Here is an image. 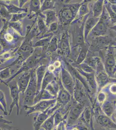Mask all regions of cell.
I'll list each match as a JSON object with an SVG mask.
<instances>
[{
	"label": "cell",
	"mask_w": 116,
	"mask_h": 130,
	"mask_svg": "<svg viewBox=\"0 0 116 130\" xmlns=\"http://www.w3.org/2000/svg\"><path fill=\"white\" fill-rule=\"evenodd\" d=\"M116 54L113 46L108 48L105 56L104 67L105 70L110 77L114 78L116 73Z\"/></svg>",
	"instance_id": "obj_3"
},
{
	"label": "cell",
	"mask_w": 116,
	"mask_h": 130,
	"mask_svg": "<svg viewBox=\"0 0 116 130\" xmlns=\"http://www.w3.org/2000/svg\"><path fill=\"white\" fill-rule=\"evenodd\" d=\"M107 130H110V129H107Z\"/></svg>",
	"instance_id": "obj_39"
},
{
	"label": "cell",
	"mask_w": 116,
	"mask_h": 130,
	"mask_svg": "<svg viewBox=\"0 0 116 130\" xmlns=\"http://www.w3.org/2000/svg\"><path fill=\"white\" fill-rule=\"evenodd\" d=\"M10 90V96L12 99V103H11L10 109H9V115L11 114L12 111L15 107H16L17 110V115H19L20 107L19 105V93L20 92L19 88L15 82L10 83L8 85Z\"/></svg>",
	"instance_id": "obj_6"
},
{
	"label": "cell",
	"mask_w": 116,
	"mask_h": 130,
	"mask_svg": "<svg viewBox=\"0 0 116 130\" xmlns=\"http://www.w3.org/2000/svg\"><path fill=\"white\" fill-rule=\"evenodd\" d=\"M53 75L52 74L47 73L45 76L44 77V79H43L42 84V87H41V90H45L46 88L47 87L50 83H51L52 79H53Z\"/></svg>",
	"instance_id": "obj_24"
},
{
	"label": "cell",
	"mask_w": 116,
	"mask_h": 130,
	"mask_svg": "<svg viewBox=\"0 0 116 130\" xmlns=\"http://www.w3.org/2000/svg\"><path fill=\"white\" fill-rule=\"evenodd\" d=\"M74 100L78 102H87L88 96L85 91L84 88L83 87L79 82H77L75 86L73 92Z\"/></svg>",
	"instance_id": "obj_10"
},
{
	"label": "cell",
	"mask_w": 116,
	"mask_h": 130,
	"mask_svg": "<svg viewBox=\"0 0 116 130\" xmlns=\"http://www.w3.org/2000/svg\"><path fill=\"white\" fill-rule=\"evenodd\" d=\"M102 111L101 108L97 107L94 109V115H95L97 122L102 127L106 128L116 129V124L110 117H108L104 114H101L100 111Z\"/></svg>",
	"instance_id": "obj_7"
},
{
	"label": "cell",
	"mask_w": 116,
	"mask_h": 130,
	"mask_svg": "<svg viewBox=\"0 0 116 130\" xmlns=\"http://www.w3.org/2000/svg\"><path fill=\"white\" fill-rule=\"evenodd\" d=\"M82 68L83 70L86 72V73H94V70L93 69V68L86 64H83L82 65Z\"/></svg>",
	"instance_id": "obj_28"
},
{
	"label": "cell",
	"mask_w": 116,
	"mask_h": 130,
	"mask_svg": "<svg viewBox=\"0 0 116 130\" xmlns=\"http://www.w3.org/2000/svg\"><path fill=\"white\" fill-rule=\"evenodd\" d=\"M86 53H87V50H82L80 55L79 57L78 58V61L79 62H82V60L85 58L86 55Z\"/></svg>",
	"instance_id": "obj_31"
},
{
	"label": "cell",
	"mask_w": 116,
	"mask_h": 130,
	"mask_svg": "<svg viewBox=\"0 0 116 130\" xmlns=\"http://www.w3.org/2000/svg\"><path fill=\"white\" fill-rule=\"evenodd\" d=\"M1 110L3 112L4 115L6 116L9 115V113L7 112V103L6 101L5 94L2 91H1Z\"/></svg>",
	"instance_id": "obj_22"
},
{
	"label": "cell",
	"mask_w": 116,
	"mask_h": 130,
	"mask_svg": "<svg viewBox=\"0 0 116 130\" xmlns=\"http://www.w3.org/2000/svg\"><path fill=\"white\" fill-rule=\"evenodd\" d=\"M71 95L65 89L62 88L59 91L56 97V104L60 106L66 105L70 102Z\"/></svg>",
	"instance_id": "obj_12"
},
{
	"label": "cell",
	"mask_w": 116,
	"mask_h": 130,
	"mask_svg": "<svg viewBox=\"0 0 116 130\" xmlns=\"http://www.w3.org/2000/svg\"><path fill=\"white\" fill-rule=\"evenodd\" d=\"M9 75V72L8 69L5 70L4 72H2L1 74V77L2 78H5L8 76Z\"/></svg>",
	"instance_id": "obj_33"
},
{
	"label": "cell",
	"mask_w": 116,
	"mask_h": 130,
	"mask_svg": "<svg viewBox=\"0 0 116 130\" xmlns=\"http://www.w3.org/2000/svg\"><path fill=\"white\" fill-rule=\"evenodd\" d=\"M88 8L87 4L82 5L80 8V14L84 15L88 13Z\"/></svg>",
	"instance_id": "obj_30"
},
{
	"label": "cell",
	"mask_w": 116,
	"mask_h": 130,
	"mask_svg": "<svg viewBox=\"0 0 116 130\" xmlns=\"http://www.w3.org/2000/svg\"><path fill=\"white\" fill-rule=\"evenodd\" d=\"M11 124L1 123V130H19L15 127L11 125Z\"/></svg>",
	"instance_id": "obj_27"
},
{
	"label": "cell",
	"mask_w": 116,
	"mask_h": 130,
	"mask_svg": "<svg viewBox=\"0 0 116 130\" xmlns=\"http://www.w3.org/2000/svg\"><path fill=\"white\" fill-rule=\"evenodd\" d=\"M52 5V4L51 2H49V1H46L45 2L44 4V7L46 8H50Z\"/></svg>",
	"instance_id": "obj_35"
},
{
	"label": "cell",
	"mask_w": 116,
	"mask_h": 130,
	"mask_svg": "<svg viewBox=\"0 0 116 130\" xmlns=\"http://www.w3.org/2000/svg\"><path fill=\"white\" fill-rule=\"evenodd\" d=\"M100 18H89L87 20L85 25V37H86L88 34L94 29L97 23L98 22Z\"/></svg>",
	"instance_id": "obj_17"
},
{
	"label": "cell",
	"mask_w": 116,
	"mask_h": 130,
	"mask_svg": "<svg viewBox=\"0 0 116 130\" xmlns=\"http://www.w3.org/2000/svg\"><path fill=\"white\" fill-rule=\"evenodd\" d=\"M37 92V83L34 78L31 79L27 89L24 93L23 106H30L34 105V100Z\"/></svg>",
	"instance_id": "obj_5"
},
{
	"label": "cell",
	"mask_w": 116,
	"mask_h": 130,
	"mask_svg": "<svg viewBox=\"0 0 116 130\" xmlns=\"http://www.w3.org/2000/svg\"><path fill=\"white\" fill-rule=\"evenodd\" d=\"M59 86L57 83L55 82H52L48 85L46 90L50 93V94L56 98L59 92Z\"/></svg>",
	"instance_id": "obj_20"
},
{
	"label": "cell",
	"mask_w": 116,
	"mask_h": 130,
	"mask_svg": "<svg viewBox=\"0 0 116 130\" xmlns=\"http://www.w3.org/2000/svg\"><path fill=\"white\" fill-rule=\"evenodd\" d=\"M85 102H78L75 100L73 102L69 110L67 118L66 126L74 125V123L78 121L86 107Z\"/></svg>",
	"instance_id": "obj_2"
},
{
	"label": "cell",
	"mask_w": 116,
	"mask_h": 130,
	"mask_svg": "<svg viewBox=\"0 0 116 130\" xmlns=\"http://www.w3.org/2000/svg\"><path fill=\"white\" fill-rule=\"evenodd\" d=\"M109 91L112 95H116V84L111 85L109 87Z\"/></svg>",
	"instance_id": "obj_32"
},
{
	"label": "cell",
	"mask_w": 116,
	"mask_h": 130,
	"mask_svg": "<svg viewBox=\"0 0 116 130\" xmlns=\"http://www.w3.org/2000/svg\"><path fill=\"white\" fill-rule=\"evenodd\" d=\"M96 81L97 86V91L99 92L110 83H116V78L110 77L104 70L97 71Z\"/></svg>",
	"instance_id": "obj_8"
},
{
	"label": "cell",
	"mask_w": 116,
	"mask_h": 130,
	"mask_svg": "<svg viewBox=\"0 0 116 130\" xmlns=\"http://www.w3.org/2000/svg\"><path fill=\"white\" fill-rule=\"evenodd\" d=\"M106 99L107 95L106 93L102 91V90L98 92L97 95V100L99 105H100L101 106L106 101Z\"/></svg>",
	"instance_id": "obj_25"
},
{
	"label": "cell",
	"mask_w": 116,
	"mask_h": 130,
	"mask_svg": "<svg viewBox=\"0 0 116 130\" xmlns=\"http://www.w3.org/2000/svg\"><path fill=\"white\" fill-rule=\"evenodd\" d=\"M94 115V111L92 107L90 106L85 108L83 112L81 115V116L78 120V121H80L79 123H83L87 125L90 126L91 129L93 130L92 124V117Z\"/></svg>",
	"instance_id": "obj_9"
},
{
	"label": "cell",
	"mask_w": 116,
	"mask_h": 130,
	"mask_svg": "<svg viewBox=\"0 0 116 130\" xmlns=\"http://www.w3.org/2000/svg\"><path fill=\"white\" fill-rule=\"evenodd\" d=\"M46 22L47 23L49 24L53 22L56 19V16L55 15L54 12L53 11L49 10L46 13Z\"/></svg>",
	"instance_id": "obj_26"
},
{
	"label": "cell",
	"mask_w": 116,
	"mask_h": 130,
	"mask_svg": "<svg viewBox=\"0 0 116 130\" xmlns=\"http://www.w3.org/2000/svg\"><path fill=\"white\" fill-rule=\"evenodd\" d=\"M113 38L110 35L101 36L96 37V43L99 47H107L108 46H112L116 43L114 39L113 40Z\"/></svg>",
	"instance_id": "obj_15"
},
{
	"label": "cell",
	"mask_w": 116,
	"mask_h": 130,
	"mask_svg": "<svg viewBox=\"0 0 116 130\" xmlns=\"http://www.w3.org/2000/svg\"><path fill=\"white\" fill-rule=\"evenodd\" d=\"M110 118L113 121V122L116 124V108L113 114L112 115L111 117H110Z\"/></svg>",
	"instance_id": "obj_34"
},
{
	"label": "cell",
	"mask_w": 116,
	"mask_h": 130,
	"mask_svg": "<svg viewBox=\"0 0 116 130\" xmlns=\"http://www.w3.org/2000/svg\"><path fill=\"white\" fill-rule=\"evenodd\" d=\"M110 6H111V8L112 11L116 14V4H111L110 3Z\"/></svg>",
	"instance_id": "obj_36"
},
{
	"label": "cell",
	"mask_w": 116,
	"mask_h": 130,
	"mask_svg": "<svg viewBox=\"0 0 116 130\" xmlns=\"http://www.w3.org/2000/svg\"><path fill=\"white\" fill-rule=\"evenodd\" d=\"M37 115L33 118V127L34 130H39L44 122L50 117L48 109L43 112L36 113Z\"/></svg>",
	"instance_id": "obj_11"
},
{
	"label": "cell",
	"mask_w": 116,
	"mask_h": 130,
	"mask_svg": "<svg viewBox=\"0 0 116 130\" xmlns=\"http://www.w3.org/2000/svg\"><path fill=\"white\" fill-rule=\"evenodd\" d=\"M56 103V99H50L41 101L30 106H25L24 107L27 115H29L32 113L43 112L47 110L48 108L55 105Z\"/></svg>",
	"instance_id": "obj_4"
},
{
	"label": "cell",
	"mask_w": 116,
	"mask_h": 130,
	"mask_svg": "<svg viewBox=\"0 0 116 130\" xmlns=\"http://www.w3.org/2000/svg\"><path fill=\"white\" fill-rule=\"evenodd\" d=\"M101 107L103 114L110 118L116 109V102L115 101H106Z\"/></svg>",
	"instance_id": "obj_14"
},
{
	"label": "cell",
	"mask_w": 116,
	"mask_h": 130,
	"mask_svg": "<svg viewBox=\"0 0 116 130\" xmlns=\"http://www.w3.org/2000/svg\"><path fill=\"white\" fill-rule=\"evenodd\" d=\"M114 40H115V42H116V38H115L114 39Z\"/></svg>",
	"instance_id": "obj_38"
},
{
	"label": "cell",
	"mask_w": 116,
	"mask_h": 130,
	"mask_svg": "<svg viewBox=\"0 0 116 130\" xmlns=\"http://www.w3.org/2000/svg\"><path fill=\"white\" fill-rule=\"evenodd\" d=\"M115 59H116V57H115Z\"/></svg>",
	"instance_id": "obj_40"
},
{
	"label": "cell",
	"mask_w": 116,
	"mask_h": 130,
	"mask_svg": "<svg viewBox=\"0 0 116 130\" xmlns=\"http://www.w3.org/2000/svg\"><path fill=\"white\" fill-rule=\"evenodd\" d=\"M62 81L65 89L70 93L71 95H73L75 88L73 80L70 75L66 72H63V75H62Z\"/></svg>",
	"instance_id": "obj_13"
},
{
	"label": "cell",
	"mask_w": 116,
	"mask_h": 130,
	"mask_svg": "<svg viewBox=\"0 0 116 130\" xmlns=\"http://www.w3.org/2000/svg\"><path fill=\"white\" fill-rule=\"evenodd\" d=\"M113 47L114 49H116V46H115L114 47Z\"/></svg>",
	"instance_id": "obj_37"
},
{
	"label": "cell",
	"mask_w": 116,
	"mask_h": 130,
	"mask_svg": "<svg viewBox=\"0 0 116 130\" xmlns=\"http://www.w3.org/2000/svg\"><path fill=\"white\" fill-rule=\"evenodd\" d=\"M55 115V113L51 115L41 126V128L44 130H54Z\"/></svg>",
	"instance_id": "obj_19"
},
{
	"label": "cell",
	"mask_w": 116,
	"mask_h": 130,
	"mask_svg": "<svg viewBox=\"0 0 116 130\" xmlns=\"http://www.w3.org/2000/svg\"><path fill=\"white\" fill-rule=\"evenodd\" d=\"M110 27H111V24L110 17L104 5L103 13L98 22L91 30V35L97 37L107 35Z\"/></svg>",
	"instance_id": "obj_1"
},
{
	"label": "cell",
	"mask_w": 116,
	"mask_h": 130,
	"mask_svg": "<svg viewBox=\"0 0 116 130\" xmlns=\"http://www.w3.org/2000/svg\"><path fill=\"white\" fill-rule=\"evenodd\" d=\"M29 74L24 75L20 78L18 85L21 93L24 94L25 93L29 84Z\"/></svg>",
	"instance_id": "obj_16"
},
{
	"label": "cell",
	"mask_w": 116,
	"mask_h": 130,
	"mask_svg": "<svg viewBox=\"0 0 116 130\" xmlns=\"http://www.w3.org/2000/svg\"><path fill=\"white\" fill-rule=\"evenodd\" d=\"M104 6L109 13V16L110 17L111 26H112L116 24V14L112 10L110 6V3L109 2H104Z\"/></svg>",
	"instance_id": "obj_21"
},
{
	"label": "cell",
	"mask_w": 116,
	"mask_h": 130,
	"mask_svg": "<svg viewBox=\"0 0 116 130\" xmlns=\"http://www.w3.org/2000/svg\"><path fill=\"white\" fill-rule=\"evenodd\" d=\"M73 14V11L71 8H65L61 12V17L63 19L69 21L72 18Z\"/></svg>",
	"instance_id": "obj_23"
},
{
	"label": "cell",
	"mask_w": 116,
	"mask_h": 130,
	"mask_svg": "<svg viewBox=\"0 0 116 130\" xmlns=\"http://www.w3.org/2000/svg\"><path fill=\"white\" fill-rule=\"evenodd\" d=\"M104 2L102 0L97 1L94 5L93 13L94 17L96 18H100L103 13Z\"/></svg>",
	"instance_id": "obj_18"
},
{
	"label": "cell",
	"mask_w": 116,
	"mask_h": 130,
	"mask_svg": "<svg viewBox=\"0 0 116 130\" xmlns=\"http://www.w3.org/2000/svg\"><path fill=\"white\" fill-rule=\"evenodd\" d=\"M110 31V35L114 38L116 37V24L110 27L109 30Z\"/></svg>",
	"instance_id": "obj_29"
}]
</instances>
